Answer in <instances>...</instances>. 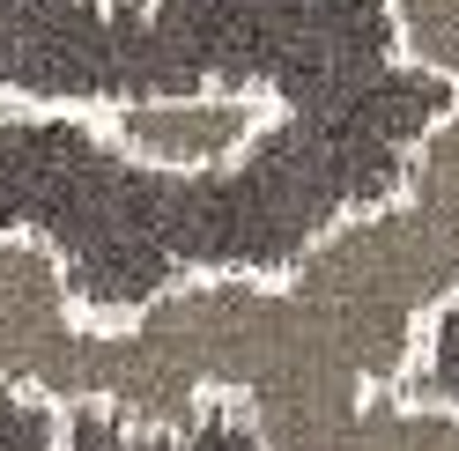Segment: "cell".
I'll return each instance as SVG.
<instances>
[]
</instances>
